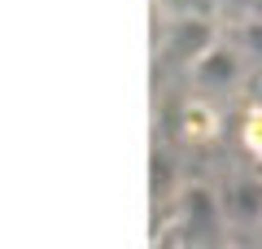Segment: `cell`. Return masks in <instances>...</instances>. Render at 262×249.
I'll return each mask as SVG.
<instances>
[{
  "label": "cell",
  "instance_id": "3957f363",
  "mask_svg": "<svg viewBox=\"0 0 262 249\" xmlns=\"http://www.w3.org/2000/svg\"><path fill=\"white\" fill-rule=\"evenodd\" d=\"M223 219L232 223H258L262 219V179H232L219 197Z\"/></svg>",
  "mask_w": 262,
  "mask_h": 249
},
{
  "label": "cell",
  "instance_id": "5b68a950",
  "mask_svg": "<svg viewBox=\"0 0 262 249\" xmlns=\"http://www.w3.org/2000/svg\"><path fill=\"white\" fill-rule=\"evenodd\" d=\"M253 13H258V18H262V0H253Z\"/></svg>",
  "mask_w": 262,
  "mask_h": 249
},
{
  "label": "cell",
  "instance_id": "277c9868",
  "mask_svg": "<svg viewBox=\"0 0 262 249\" xmlns=\"http://www.w3.org/2000/svg\"><path fill=\"white\" fill-rule=\"evenodd\" d=\"M236 48L245 53V61H262V18L253 13L249 22H241L236 31Z\"/></svg>",
  "mask_w": 262,
  "mask_h": 249
},
{
  "label": "cell",
  "instance_id": "8992f818",
  "mask_svg": "<svg viewBox=\"0 0 262 249\" xmlns=\"http://www.w3.org/2000/svg\"><path fill=\"white\" fill-rule=\"evenodd\" d=\"M258 114H262V88H258Z\"/></svg>",
  "mask_w": 262,
  "mask_h": 249
},
{
  "label": "cell",
  "instance_id": "7a4b0ae2",
  "mask_svg": "<svg viewBox=\"0 0 262 249\" xmlns=\"http://www.w3.org/2000/svg\"><path fill=\"white\" fill-rule=\"evenodd\" d=\"M210 44H214V27H210L206 18H175V22H170V39H166L170 61L192 66Z\"/></svg>",
  "mask_w": 262,
  "mask_h": 249
},
{
  "label": "cell",
  "instance_id": "6da1fadb",
  "mask_svg": "<svg viewBox=\"0 0 262 249\" xmlns=\"http://www.w3.org/2000/svg\"><path fill=\"white\" fill-rule=\"evenodd\" d=\"M241 74H245V53L236 44H210L206 53L192 61V79H196V88L206 96L232 92L236 83H241Z\"/></svg>",
  "mask_w": 262,
  "mask_h": 249
}]
</instances>
